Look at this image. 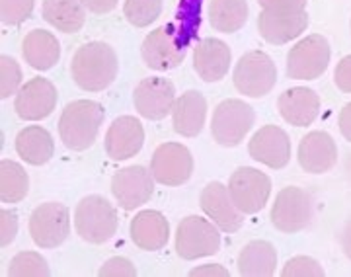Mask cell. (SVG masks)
Here are the masks:
<instances>
[{
	"mask_svg": "<svg viewBox=\"0 0 351 277\" xmlns=\"http://www.w3.org/2000/svg\"><path fill=\"white\" fill-rule=\"evenodd\" d=\"M117 67V55L112 45L104 41H90L73 55L71 75L78 88L84 92H101L113 84Z\"/></svg>",
	"mask_w": 351,
	"mask_h": 277,
	"instance_id": "6da1fadb",
	"label": "cell"
},
{
	"mask_svg": "<svg viewBox=\"0 0 351 277\" xmlns=\"http://www.w3.org/2000/svg\"><path fill=\"white\" fill-rule=\"evenodd\" d=\"M104 123V108L94 100L71 101L59 117V137L71 151L90 149Z\"/></svg>",
	"mask_w": 351,
	"mask_h": 277,
	"instance_id": "7a4b0ae2",
	"label": "cell"
},
{
	"mask_svg": "<svg viewBox=\"0 0 351 277\" xmlns=\"http://www.w3.org/2000/svg\"><path fill=\"white\" fill-rule=\"evenodd\" d=\"M73 221L78 237L90 244H104L117 232L115 207L101 195L82 197L76 205Z\"/></svg>",
	"mask_w": 351,
	"mask_h": 277,
	"instance_id": "3957f363",
	"label": "cell"
},
{
	"mask_svg": "<svg viewBox=\"0 0 351 277\" xmlns=\"http://www.w3.org/2000/svg\"><path fill=\"white\" fill-rule=\"evenodd\" d=\"M234 88L248 98H263L277 82V67L263 51H248L242 55L232 75Z\"/></svg>",
	"mask_w": 351,
	"mask_h": 277,
	"instance_id": "277c9868",
	"label": "cell"
},
{
	"mask_svg": "<svg viewBox=\"0 0 351 277\" xmlns=\"http://www.w3.org/2000/svg\"><path fill=\"white\" fill-rule=\"evenodd\" d=\"M221 228L197 215L186 217L176 230V252L184 260H199L219 252Z\"/></svg>",
	"mask_w": 351,
	"mask_h": 277,
	"instance_id": "5b68a950",
	"label": "cell"
},
{
	"mask_svg": "<svg viewBox=\"0 0 351 277\" xmlns=\"http://www.w3.org/2000/svg\"><path fill=\"white\" fill-rule=\"evenodd\" d=\"M256 121V114L246 101L228 98L215 108L211 117V133L221 147H239L250 133Z\"/></svg>",
	"mask_w": 351,
	"mask_h": 277,
	"instance_id": "8992f818",
	"label": "cell"
},
{
	"mask_svg": "<svg viewBox=\"0 0 351 277\" xmlns=\"http://www.w3.org/2000/svg\"><path fill=\"white\" fill-rule=\"evenodd\" d=\"M332 49L324 36H306L287 55V76L293 80H316L326 73Z\"/></svg>",
	"mask_w": 351,
	"mask_h": 277,
	"instance_id": "52a82bcc",
	"label": "cell"
},
{
	"mask_svg": "<svg viewBox=\"0 0 351 277\" xmlns=\"http://www.w3.org/2000/svg\"><path fill=\"white\" fill-rule=\"evenodd\" d=\"M314 217L313 197L308 191L297 186H289L277 193L276 203L271 207V223L277 230L285 234L301 232L311 225Z\"/></svg>",
	"mask_w": 351,
	"mask_h": 277,
	"instance_id": "ba28073f",
	"label": "cell"
},
{
	"mask_svg": "<svg viewBox=\"0 0 351 277\" xmlns=\"http://www.w3.org/2000/svg\"><path fill=\"white\" fill-rule=\"evenodd\" d=\"M27 227L39 248H59L71 234V213L63 203H41L29 217Z\"/></svg>",
	"mask_w": 351,
	"mask_h": 277,
	"instance_id": "9c48e42d",
	"label": "cell"
},
{
	"mask_svg": "<svg viewBox=\"0 0 351 277\" xmlns=\"http://www.w3.org/2000/svg\"><path fill=\"white\" fill-rule=\"evenodd\" d=\"M228 191L244 215H256L269 202L271 180L269 176L252 166H240L228 180Z\"/></svg>",
	"mask_w": 351,
	"mask_h": 277,
	"instance_id": "30bf717a",
	"label": "cell"
},
{
	"mask_svg": "<svg viewBox=\"0 0 351 277\" xmlns=\"http://www.w3.org/2000/svg\"><path fill=\"white\" fill-rule=\"evenodd\" d=\"M151 172L162 186H184L193 174V156L182 143H164L152 154Z\"/></svg>",
	"mask_w": 351,
	"mask_h": 277,
	"instance_id": "8fae6325",
	"label": "cell"
},
{
	"mask_svg": "<svg viewBox=\"0 0 351 277\" xmlns=\"http://www.w3.org/2000/svg\"><path fill=\"white\" fill-rule=\"evenodd\" d=\"M308 25L306 8H267L258 16V32L271 45H285L301 38Z\"/></svg>",
	"mask_w": 351,
	"mask_h": 277,
	"instance_id": "7c38bea8",
	"label": "cell"
},
{
	"mask_svg": "<svg viewBox=\"0 0 351 277\" xmlns=\"http://www.w3.org/2000/svg\"><path fill=\"white\" fill-rule=\"evenodd\" d=\"M135 110L145 119L158 121L172 114L176 104L174 84L162 76H149L141 80L133 92Z\"/></svg>",
	"mask_w": 351,
	"mask_h": 277,
	"instance_id": "4fadbf2b",
	"label": "cell"
},
{
	"mask_svg": "<svg viewBox=\"0 0 351 277\" xmlns=\"http://www.w3.org/2000/svg\"><path fill=\"white\" fill-rule=\"evenodd\" d=\"M186 47L178 38L174 25H160L143 41V59L152 71H172L182 64Z\"/></svg>",
	"mask_w": 351,
	"mask_h": 277,
	"instance_id": "5bb4252c",
	"label": "cell"
},
{
	"mask_svg": "<svg viewBox=\"0 0 351 277\" xmlns=\"http://www.w3.org/2000/svg\"><path fill=\"white\" fill-rule=\"evenodd\" d=\"M57 98L59 94H57L55 84L43 76H36L18 90L16 100H14V110L18 117L24 121H41L53 114L57 106Z\"/></svg>",
	"mask_w": 351,
	"mask_h": 277,
	"instance_id": "9a60e30c",
	"label": "cell"
},
{
	"mask_svg": "<svg viewBox=\"0 0 351 277\" xmlns=\"http://www.w3.org/2000/svg\"><path fill=\"white\" fill-rule=\"evenodd\" d=\"M154 176L145 166H129L121 168L112 180V193L115 202L125 211L138 209L149 202L154 191Z\"/></svg>",
	"mask_w": 351,
	"mask_h": 277,
	"instance_id": "2e32d148",
	"label": "cell"
},
{
	"mask_svg": "<svg viewBox=\"0 0 351 277\" xmlns=\"http://www.w3.org/2000/svg\"><path fill=\"white\" fill-rule=\"evenodd\" d=\"M201 209L223 232H237L244 225V213L237 207L228 186L209 182L201 191Z\"/></svg>",
	"mask_w": 351,
	"mask_h": 277,
	"instance_id": "e0dca14e",
	"label": "cell"
},
{
	"mask_svg": "<svg viewBox=\"0 0 351 277\" xmlns=\"http://www.w3.org/2000/svg\"><path fill=\"white\" fill-rule=\"evenodd\" d=\"M248 152L256 162L274 170H281L291 160V141L281 127L263 125L250 138Z\"/></svg>",
	"mask_w": 351,
	"mask_h": 277,
	"instance_id": "ac0fdd59",
	"label": "cell"
},
{
	"mask_svg": "<svg viewBox=\"0 0 351 277\" xmlns=\"http://www.w3.org/2000/svg\"><path fill=\"white\" fill-rule=\"evenodd\" d=\"M145 145V127L133 115L113 119L106 133V152L112 160H129L137 156Z\"/></svg>",
	"mask_w": 351,
	"mask_h": 277,
	"instance_id": "d6986e66",
	"label": "cell"
},
{
	"mask_svg": "<svg viewBox=\"0 0 351 277\" xmlns=\"http://www.w3.org/2000/svg\"><path fill=\"white\" fill-rule=\"evenodd\" d=\"M299 164L308 174H326L338 162V147L326 131H311L299 145Z\"/></svg>",
	"mask_w": 351,
	"mask_h": 277,
	"instance_id": "ffe728a7",
	"label": "cell"
},
{
	"mask_svg": "<svg viewBox=\"0 0 351 277\" xmlns=\"http://www.w3.org/2000/svg\"><path fill=\"white\" fill-rule=\"evenodd\" d=\"M279 115L293 127H308L320 114V96L313 88L297 86L285 90L277 100Z\"/></svg>",
	"mask_w": 351,
	"mask_h": 277,
	"instance_id": "44dd1931",
	"label": "cell"
},
{
	"mask_svg": "<svg viewBox=\"0 0 351 277\" xmlns=\"http://www.w3.org/2000/svg\"><path fill=\"white\" fill-rule=\"evenodd\" d=\"M230 47L225 41L217 38H207L201 41L193 51V67L195 73L205 82H219L223 80L230 69Z\"/></svg>",
	"mask_w": 351,
	"mask_h": 277,
	"instance_id": "7402d4cb",
	"label": "cell"
},
{
	"mask_svg": "<svg viewBox=\"0 0 351 277\" xmlns=\"http://www.w3.org/2000/svg\"><path fill=\"white\" fill-rule=\"evenodd\" d=\"M207 119V100L197 90L184 92L172 110V127L182 137H197Z\"/></svg>",
	"mask_w": 351,
	"mask_h": 277,
	"instance_id": "603a6c76",
	"label": "cell"
},
{
	"mask_svg": "<svg viewBox=\"0 0 351 277\" xmlns=\"http://www.w3.org/2000/svg\"><path fill=\"white\" fill-rule=\"evenodd\" d=\"M131 239L141 250H147V252L160 250L168 244L170 225L166 217L154 209L141 211L131 221Z\"/></svg>",
	"mask_w": 351,
	"mask_h": 277,
	"instance_id": "cb8c5ba5",
	"label": "cell"
},
{
	"mask_svg": "<svg viewBox=\"0 0 351 277\" xmlns=\"http://www.w3.org/2000/svg\"><path fill=\"white\" fill-rule=\"evenodd\" d=\"M25 63L36 71H49L61 59V43L51 32L34 29L22 41Z\"/></svg>",
	"mask_w": 351,
	"mask_h": 277,
	"instance_id": "d4e9b609",
	"label": "cell"
},
{
	"mask_svg": "<svg viewBox=\"0 0 351 277\" xmlns=\"http://www.w3.org/2000/svg\"><path fill=\"white\" fill-rule=\"evenodd\" d=\"M276 246L267 240H252L239 254V272L244 277H271L276 274Z\"/></svg>",
	"mask_w": 351,
	"mask_h": 277,
	"instance_id": "484cf974",
	"label": "cell"
},
{
	"mask_svg": "<svg viewBox=\"0 0 351 277\" xmlns=\"http://www.w3.org/2000/svg\"><path fill=\"white\" fill-rule=\"evenodd\" d=\"M16 152L24 162L32 166H43L49 162L55 152V141L45 127L29 125L18 133Z\"/></svg>",
	"mask_w": 351,
	"mask_h": 277,
	"instance_id": "4316f807",
	"label": "cell"
},
{
	"mask_svg": "<svg viewBox=\"0 0 351 277\" xmlns=\"http://www.w3.org/2000/svg\"><path fill=\"white\" fill-rule=\"evenodd\" d=\"M43 20L64 34H76L86 24L84 4L80 0H43Z\"/></svg>",
	"mask_w": 351,
	"mask_h": 277,
	"instance_id": "83f0119b",
	"label": "cell"
},
{
	"mask_svg": "<svg viewBox=\"0 0 351 277\" xmlns=\"http://www.w3.org/2000/svg\"><path fill=\"white\" fill-rule=\"evenodd\" d=\"M248 20V2L246 0H211L209 4V22L217 32L234 34L244 27Z\"/></svg>",
	"mask_w": 351,
	"mask_h": 277,
	"instance_id": "f1b7e54d",
	"label": "cell"
},
{
	"mask_svg": "<svg viewBox=\"0 0 351 277\" xmlns=\"http://www.w3.org/2000/svg\"><path fill=\"white\" fill-rule=\"evenodd\" d=\"M29 189L27 172L14 160L4 158L0 162V200L2 203H18L24 200Z\"/></svg>",
	"mask_w": 351,
	"mask_h": 277,
	"instance_id": "f546056e",
	"label": "cell"
},
{
	"mask_svg": "<svg viewBox=\"0 0 351 277\" xmlns=\"http://www.w3.org/2000/svg\"><path fill=\"white\" fill-rule=\"evenodd\" d=\"M162 12V0H125L123 16L135 27H147L158 20Z\"/></svg>",
	"mask_w": 351,
	"mask_h": 277,
	"instance_id": "4dcf8cb0",
	"label": "cell"
},
{
	"mask_svg": "<svg viewBox=\"0 0 351 277\" xmlns=\"http://www.w3.org/2000/svg\"><path fill=\"white\" fill-rule=\"evenodd\" d=\"M47 260L38 252H20L14 256L8 265L10 277H47L49 276Z\"/></svg>",
	"mask_w": 351,
	"mask_h": 277,
	"instance_id": "1f68e13d",
	"label": "cell"
},
{
	"mask_svg": "<svg viewBox=\"0 0 351 277\" xmlns=\"http://www.w3.org/2000/svg\"><path fill=\"white\" fill-rule=\"evenodd\" d=\"M22 84V69L18 61L10 55L0 57V98H10L18 94V88Z\"/></svg>",
	"mask_w": 351,
	"mask_h": 277,
	"instance_id": "d6a6232c",
	"label": "cell"
},
{
	"mask_svg": "<svg viewBox=\"0 0 351 277\" xmlns=\"http://www.w3.org/2000/svg\"><path fill=\"white\" fill-rule=\"evenodd\" d=\"M36 0H0V20L4 25H20L32 16Z\"/></svg>",
	"mask_w": 351,
	"mask_h": 277,
	"instance_id": "836d02e7",
	"label": "cell"
},
{
	"mask_svg": "<svg viewBox=\"0 0 351 277\" xmlns=\"http://www.w3.org/2000/svg\"><path fill=\"white\" fill-rule=\"evenodd\" d=\"M283 277H324V269L320 262L311 256H295L285 262L281 269Z\"/></svg>",
	"mask_w": 351,
	"mask_h": 277,
	"instance_id": "e575fe53",
	"label": "cell"
},
{
	"mask_svg": "<svg viewBox=\"0 0 351 277\" xmlns=\"http://www.w3.org/2000/svg\"><path fill=\"white\" fill-rule=\"evenodd\" d=\"M100 277H135L137 276V267L133 265L131 260L127 258H121V256H115V258H110L106 264L101 265L100 272H98Z\"/></svg>",
	"mask_w": 351,
	"mask_h": 277,
	"instance_id": "d590c367",
	"label": "cell"
},
{
	"mask_svg": "<svg viewBox=\"0 0 351 277\" xmlns=\"http://www.w3.org/2000/svg\"><path fill=\"white\" fill-rule=\"evenodd\" d=\"M18 234V219L14 211L2 209L0 211V246H8L12 244V240Z\"/></svg>",
	"mask_w": 351,
	"mask_h": 277,
	"instance_id": "8d00e7d4",
	"label": "cell"
},
{
	"mask_svg": "<svg viewBox=\"0 0 351 277\" xmlns=\"http://www.w3.org/2000/svg\"><path fill=\"white\" fill-rule=\"evenodd\" d=\"M334 82L341 92L351 94V55L343 57L338 64H336V71H334Z\"/></svg>",
	"mask_w": 351,
	"mask_h": 277,
	"instance_id": "74e56055",
	"label": "cell"
},
{
	"mask_svg": "<svg viewBox=\"0 0 351 277\" xmlns=\"http://www.w3.org/2000/svg\"><path fill=\"white\" fill-rule=\"evenodd\" d=\"M82 4H84V8H88L92 14H108L112 12L113 8L117 6V2L119 0H80Z\"/></svg>",
	"mask_w": 351,
	"mask_h": 277,
	"instance_id": "f35d334b",
	"label": "cell"
},
{
	"mask_svg": "<svg viewBox=\"0 0 351 277\" xmlns=\"http://www.w3.org/2000/svg\"><path fill=\"white\" fill-rule=\"evenodd\" d=\"M189 276L193 277H199V276H215V277H228L230 276V272L223 267L221 264H207V265H199V267H195V269H191L189 272Z\"/></svg>",
	"mask_w": 351,
	"mask_h": 277,
	"instance_id": "ab89813d",
	"label": "cell"
},
{
	"mask_svg": "<svg viewBox=\"0 0 351 277\" xmlns=\"http://www.w3.org/2000/svg\"><path fill=\"white\" fill-rule=\"evenodd\" d=\"M262 10H267V8H306V0H258Z\"/></svg>",
	"mask_w": 351,
	"mask_h": 277,
	"instance_id": "60d3db41",
	"label": "cell"
},
{
	"mask_svg": "<svg viewBox=\"0 0 351 277\" xmlns=\"http://www.w3.org/2000/svg\"><path fill=\"white\" fill-rule=\"evenodd\" d=\"M338 125H339V133H341V137L348 138V141L351 143V101L341 108Z\"/></svg>",
	"mask_w": 351,
	"mask_h": 277,
	"instance_id": "b9f144b4",
	"label": "cell"
},
{
	"mask_svg": "<svg viewBox=\"0 0 351 277\" xmlns=\"http://www.w3.org/2000/svg\"><path fill=\"white\" fill-rule=\"evenodd\" d=\"M339 240H341V250H343V254L351 260V219L343 225V228H341V237H339Z\"/></svg>",
	"mask_w": 351,
	"mask_h": 277,
	"instance_id": "7bdbcfd3",
	"label": "cell"
},
{
	"mask_svg": "<svg viewBox=\"0 0 351 277\" xmlns=\"http://www.w3.org/2000/svg\"><path fill=\"white\" fill-rule=\"evenodd\" d=\"M350 176H351V160H350Z\"/></svg>",
	"mask_w": 351,
	"mask_h": 277,
	"instance_id": "ee69618b",
	"label": "cell"
}]
</instances>
